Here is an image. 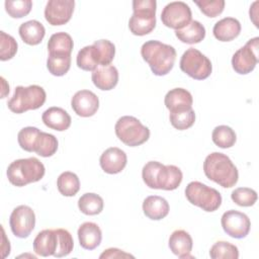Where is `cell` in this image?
Segmentation results:
<instances>
[{
  "mask_svg": "<svg viewBox=\"0 0 259 259\" xmlns=\"http://www.w3.org/2000/svg\"><path fill=\"white\" fill-rule=\"evenodd\" d=\"M142 178L152 189L174 190L181 184L183 174L175 165H163L157 161H150L143 167Z\"/></svg>",
  "mask_w": 259,
  "mask_h": 259,
  "instance_id": "obj_1",
  "label": "cell"
},
{
  "mask_svg": "<svg viewBox=\"0 0 259 259\" xmlns=\"http://www.w3.org/2000/svg\"><path fill=\"white\" fill-rule=\"evenodd\" d=\"M203 172L209 180L224 188L235 186L239 179L237 167L227 155L220 152L206 156L203 162Z\"/></svg>",
  "mask_w": 259,
  "mask_h": 259,
  "instance_id": "obj_2",
  "label": "cell"
},
{
  "mask_svg": "<svg viewBox=\"0 0 259 259\" xmlns=\"http://www.w3.org/2000/svg\"><path fill=\"white\" fill-rule=\"evenodd\" d=\"M141 55L156 76H165L173 68L176 60L175 49L159 40H148L141 48Z\"/></svg>",
  "mask_w": 259,
  "mask_h": 259,
  "instance_id": "obj_3",
  "label": "cell"
},
{
  "mask_svg": "<svg viewBox=\"0 0 259 259\" xmlns=\"http://www.w3.org/2000/svg\"><path fill=\"white\" fill-rule=\"evenodd\" d=\"M45 173L44 164L34 157L11 162L6 172L9 182L17 187L39 181L45 176Z\"/></svg>",
  "mask_w": 259,
  "mask_h": 259,
  "instance_id": "obj_4",
  "label": "cell"
},
{
  "mask_svg": "<svg viewBox=\"0 0 259 259\" xmlns=\"http://www.w3.org/2000/svg\"><path fill=\"white\" fill-rule=\"evenodd\" d=\"M156 0H134V13L128 20V28L135 35H146L156 26Z\"/></svg>",
  "mask_w": 259,
  "mask_h": 259,
  "instance_id": "obj_5",
  "label": "cell"
},
{
  "mask_svg": "<svg viewBox=\"0 0 259 259\" xmlns=\"http://www.w3.org/2000/svg\"><path fill=\"white\" fill-rule=\"evenodd\" d=\"M47 99L46 91L38 85L27 87L17 86L14 94L8 100L7 106L14 113H23L27 110H34L44 105Z\"/></svg>",
  "mask_w": 259,
  "mask_h": 259,
  "instance_id": "obj_6",
  "label": "cell"
},
{
  "mask_svg": "<svg viewBox=\"0 0 259 259\" xmlns=\"http://www.w3.org/2000/svg\"><path fill=\"white\" fill-rule=\"evenodd\" d=\"M114 131L116 137L128 147L141 146L150 138V130L131 115L119 117L114 125Z\"/></svg>",
  "mask_w": 259,
  "mask_h": 259,
  "instance_id": "obj_7",
  "label": "cell"
},
{
  "mask_svg": "<svg viewBox=\"0 0 259 259\" xmlns=\"http://www.w3.org/2000/svg\"><path fill=\"white\" fill-rule=\"evenodd\" d=\"M185 196L187 200L202 210L211 212L217 210L222 204L221 193L199 181H192L185 188Z\"/></svg>",
  "mask_w": 259,
  "mask_h": 259,
  "instance_id": "obj_8",
  "label": "cell"
},
{
  "mask_svg": "<svg viewBox=\"0 0 259 259\" xmlns=\"http://www.w3.org/2000/svg\"><path fill=\"white\" fill-rule=\"evenodd\" d=\"M179 66L182 72L195 80L206 79L212 71L210 60L194 48H189L183 53Z\"/></svg>",
  "mask_w": 259,
  "mask_h": 259,
  "instance_id": "obj_9",
  "label": "cell"
},
{
  "mask_svg": "<svg viewBox=\"0 0 259 259\" xmlns=\"http://www.w3.org/2000/svg\"><path fill=\"white\" fill-rule=\"evenodd\" d=\"M259 37L251 38L247 44L239 49L232 58V67L236 73L246 75L251 73L258 63Z\"/></svg>",
  "mask_w": 259,
  "mask_h": 259,
  "instance_id": "obj_10",
  "label": "cell"
},
{
  "mask_svg": "<svg viewBox=\"0 0 259 259\" xmlns=\"http://www.w3.org/2000/svg\"><path fill=\"white\" fill-rule=\"evenodd\" d=\"M192 13L190 7L182 1L168 3L162 10L161 20L163 24L175 30L182 29L191 21Z\"/></svg>",
  "mask_w": 259,
  "mask_h": 259,
  "instance_id": "obj_11",
  "label": "cell"
},
{
  "mask_svg": "<svg viewBox=\"0 0 259 259\" xmlns=\"http://www.w3.org/2000/svg\"><path fill=\"white\" fill-rule=\"evenodd\" d=\"M9 225L14 236L21 239L27 238L35 226L34 211L28 205L16 206L10 214Z\"/></svg>",
  "mask_w": 259,
  "mask_h": 259,
  "instance_id": "obj_12",
  "label": "cell"
},
{
  "mask_svg": "<svg viewBox=\"0 0 259 259\" xmlns=\"http://www.w3.org/2000/svg\"><path fill=\"white\" fill-rule=\"evenodd\" d=\"M223 230L227 235L235 239L245 238L251 228V222L244 212L230 209L223 213L221 219Z\"/></svg>",
  "mask_w": 259,
  "mask_h": 259,
  "instance_id": "obj_13",
  "label": "cell"
},
{
  "mask_svg": "<svg viewBox=\"0 0 259 259\" xmlns=\"http://www.w3.org/2000/svg\"><path fill=\"white\" fill-rule=\"evenodd\" d=\"M74 7V0H50L45 8V18L54 26L66 24L72 17Z\"/></svg>",
  "mask_w": 259,
  "mask_h": 259,
  "instance_id": "obj_14",
  "label": "cell"
},
{
  "mask_svg": "<svg viewBox=\"0 0 259 259\" xmlns=\"http://www.w3.org/2000/svg\"><path fill=\"white\" fill-rule=\"evenodd\" d=\"M71 106L77 115L81 117H89L97 112L99 99L97 95L90 90H79L73 95Z\"/></svg>",
  "mask_w": 259,
  "mask_h": 259,
  "instance_id": "obj_15",
  "label": "cell"
},
{
  "mask_svg": "<svg viewBox=\"0 0 259 259\" xmlns=\"http://www.w3.org/2000/svg\"><path fill=\"white\" fill-rule=\"evenodd\" d=\"M127 157L124 151L117 147L106 149L100 156L99 164L101 169L107 174H117L126 166Z\"/></svg>",
  "mask_w": 259,
  "mask_h": 259,
  "instance_id": "obj_16",
  "label": "cell"
},
{
  "mask_svg": "<svg viewBox=\"0 0 259 259\" xmlns=\"http://www.w3.org/2000/svg\"><path fill=\"white\" fill-rule=\"evenodd\" d=\"M59 248V235L57 229L42 230L33 240V251L41 257L55 256Z\"/></svg>",
  "mask_w": 259,
  "mask_h": 259,
  "instance_id": "obj_17",
  "label": "cell"
},
{
  "mask_svg": "<svg viewBox=\"0 0 259 259\" xmlns=\"http://www.w3.org/2000/svg\"><path fill=\"white\" fill-rule=\"evenodd\" d=\"M91 79L98 89L108 91L116 86L118 82V71L113 65L99 66L92 72Z\"/></svg>",
  "mask_w": 259,
  "mask_h": 259,
  "instance_id": "obj_18",
  "label": "cell"
},
{
  "mask_svg": "<svg viewBox=\"0 0 259 259\" xmlns=\"http://www.w3.org/2000/svg\"><path fill=\"white\" fill-rule=\"evenodd\" d=\"M79 244L83 249L94 250L102 240V232L97 224L92 222L83 223L77 232Z\"/></svg>",
  "mask_w": 259,
  "mask_h": 259,
  "instance_id": "obj_19",
  "label": "cell"
},
{
  "mask_svg": "<svg viewBox=\"0 0 259 259\" xmlns=\"http://www.w3.org/2000/svg\"><path fill=\"white\" fill-rule=\"evenodd\" d=\"M41 119L46 126L58 132L68 130L72 121L70 114L65 109L57 106H52L45 110Z\"/></svg>",
  "mask_w": 259,
  "mask_h": 259,
  "instance_id": "obj_20",
  "label": "cell"
},
{
  "mask_svg": "<svg viewBox=\"0 0 259 259\" xmlns=\"http://www.w3.org/2000/svg\"><path fill=\"white\" fill-rule=\"evenodd\" d=\"M169 248L173 254L178 256L179 258H188L192 257L190 255L193 241L189 233L184 230H176L174 231L169 238L168 242Z\"/></svg>",
  "mask_w": 259,
  "mask_h": 259,
  "instance_id": "obj_21",
  "label": "cell"
},
{
  "mask_svg": "<svg viewBox=\"0 0 259 259\" xmlns=\"http://www.w3.org/2000/svg\"><path fill=\"white\" fill-rule=\"evenodd\" d=\"M167 109L172 111L192 108L193 98L191 93L184 88H174L167 92L164 98Z\"/></svg>",
  "mask_w": 259,
  "mask_h": 259,
  "instance_id": "obj_22",
  "label": "cell"
},
{
  "mask_svg": "<svg viewBox=\"0 0 259 259\" xmlns=\"http://www.w3.org/2000/svg\"><path fill=\"white\" fill-rule=\"evenodd\" d=\"M168 201L158 195H150L144 199L143 211L147 218L153 221H160L169 213Z\"/></svg>",
  "mask_w": 259,
  "mask_h": 259,
  "instance_id": "obj_23",
  "label": "cell"
},
{
  "mask_svg": "<svg viewBox=\"0 0 259 259\" xmlns=\"http://www.w3.org/2000/svg\"><path fill=\"white\" fill-rule=\"evenodd\" d=\"M241 32V23L234 17H225L219 20L212 28V33L220 41H230Z\"/></svg>",
  "mask_w": 259,
  "mask_h": 259,
  "instance_id": "obj_24",
  "label": "cell"
},
{
  "mask_svg": "<svg viewBox=\"0 0 259 259\" xmlns=\"http://www.w3.org/2000/svg\"><path fill=\"white\" fill-rule=\"evenodd\" d=\"M21 39L29 46H36L41 42L46 34L45 26L37 20H28L20 24L18 28Z\"/></svg>",
  "mask_w": 259,
  "mask_h": 259,
  "instance_id": "obj_25",
  "label": "cell"
},
{
  "mask_svg": "<svg viewBox=\"0 0 259 259\" xmlns=\"http://www.w3.org/2000/svg\"><path fill=\"white\" fill-rule=\"evenodd\" d=\"M175 35L184 44H198L205 37V27L199 21L191 20L182 29L175 30Z\"/></svg>",
  "mask_w": 259,
  "mask_h": 259,
  "instance_id": "obj_26",
  "label": "cell"
},
{
  "mask_svg": "<svg viewBox=\"0 0 259 259\" xmlns=\"http://www.w3.org/2000/svg\"><path fill=\"white\" fill-rule=\"evenodd\" d=\"M73 47H74V42L71 35L64 31H60L52 34L48 41L49 54L71 55Z\"/></svg>",
  "mask_w": 259,
  "mask_h": 259,
  "instance_id": "obj_27",
  "label": "cell"
},
{
  "mask_svg": "<svg viewBox=\"0 0 259 259\" xmlns=\"http://www.w3.org/2000/svg\"><path fill=\"white\" fill-rule=\"evenodd\" d=\"M58 150V140L57 138L49 133L41 132L36 138L33 152L38 156L48 158L53 156Z\"/></svg>",
  "mask_w": 259,
  "mask_h": 259,
  "instance_id": "obj_28",
  "label": "cell"
},
{
  "mask_svg": "<svg viewBox=\"0 0 259 259\" xmlns=\"http://www.w3.org/2000/svg\"><path fill=\"white\" fill-rule=\"evenodd\" d=\"M77 66L84 71H94L99 66V58L94 45L82 48L76 58Z\"/></svg>",
  "mask_w": 259,
  "mask_h": 259,
  "instance_id": "obj_29",
  "label": "cell"
},
{
  "mask_svg": "<svg viewBox=\"0 0 259 259\" xmlns=\"http://www.w3.org/2000/svg\"><path fill=\"white\" fill-rule=\"evenodd\" d=\"M57 187L62 195L68 197L74 196L80 189V180L75 173L65 171L58 177Z\"/></svg>",
  "mask_w": 259,
  "mask_h": 259,
  "instance_id": "obj_30",
  "label": "cell"
},
{
  "mask_svg": "<svg viewBox=\"0 0 259 259\" xmlns=\"http://www.w3.org/2000/svg\"><path fill=\"white\" fill-rule=\"evenodd\" d=\"M103 199L100 195L92 192L84 193L78 199V207L84 214L95 215L102 211L103 209Z\"/></svg>",
  "mask_w": 259,
  "mask_h": 259,
  "instance_id": "obj_31",
  "label": "cell"
},
{
  "mask_svg": "<svg viewBox=\"0 0 259 259\" xmlns=\"http://www.w3.org/2000/svg\"><path fill=\"white\" fill-rule=\"evenodd\" d=\"M71 67V55L66 54H49L47 68L49 72L57 77L64 76Z\"/></svg>",
  "mask_w": 259,
  "mask_h": 259,
  "instance_id": "obj_32",
  "label": "cell"
},
{
  "mask_svg": "<svg viewBox=\"0 0 259 259\" xmlns=\"http://www.w3.org/2000/svg\"><path fill=\"white\" fill-rule=\"evenodd\" d=\"M211 140L218 147L222 149H228L235 145L237 141V136L232 127L222 124L213 128L211 134Z\"/></svg>",
  "mask_w": 259,
  "mask_h": 259,
  "instance_id": "obj_33",
  "label": "cell"
},
{
  "mask_svg": "<svg viewBox=\"0 0 259 259\" xmlns=\"http://www.w3.org/2000/svg\"><path fill=\"white\" fill-rule=\"evenodd\" d=\"M169 119L173 127L184 131L191 127L195 121V112L192 108L170 112Z\"/></svg>",
  "mask_w": 259,
  "mask_h": 259,
  "instance_id": "obj_34",
  "label": "cell"
},
{
  "mask_svg": "<svg viewBox=\"0 0 259 259\" xmlns=\"http://www.w3.org/2000/svg\"><path fill=\"white\" fill-rule=\"evenodd\" d=\"M209 256L212 259H238L239 250L237 246L229 242L218 241L211 246Z\"/></svg>",
  "mask_w": 259,
  "mask_h": 259,
  "instance_id": "obj_35",
  "label": "cell"
},
{
  "mask_svg": "<svg viewBox=\"0 0 259 259\" xmlns=\"http://www.w3.org/2000/svg\"><path fill=\"white\" fill-rule=\"evenodd\" d=\"M5 10L12 18H21L26 16L31 8L32 1L31 0H6Z\"/></svg>",
  "mask_w": 259,
  "mask_h": 259,
  "instance_id": "obj_36",
  "label": "cell"
},
{
  "mask_svg": "<svg viewBox=\"0 0 259 259\" xmlns=\"http://www.w3.org/2000/svg\"><path fill=\"white\" fill-rule=\"evenodd\" d=\"M93 45L97 50L99 66L110 65L115 55V46L108 39H98Z\"/></svg>",
  "mask_w": 259,
  "mask_h": 259,
  "instance_id": "obj_37",
  "label": "cell"
},
{
  "mask_svg": "<svg viewBox=\"0 0 259 259\" xmlns=\"http://www.w3.org/2000/svg\"><path fill=\"white\" fill-rule=\"evenodd\" d=\"M232 200L239 206H252L256 202L257 192L248 187H238L231 193Z\"/></svg>",
  "mask_w": 259,
  "mask_h": 259,
  "instance_id": "obj_38",
  "label": "cell"
},
{
  "mask_svg": "<svg viewBox=\"0 0 259 259\" xmlns=\"http://www.w3.org/2000/svg\"><path fill=\"white\" fill-rule=\"evenodd\" d=\"M40 131L35 126H26L19 131L17 141L20 148L26 152H33L34 144Z\"/></svg>",
  "mask_w": 259,
  "mask_h": 259,
  "instance_id": "obj_39",
  "label": "cell"
},
{
  "mask_svg": "<svg viewBox=\"0 0 259 259\" xmlns=\"http://www.w3.org/2000/svg\"><path fill=\"white\" fill-rule=\"evenodd\" d=\"M17 42L13 36L0 31V60L8 61L17 53Z\"/></svg>",
  "mask_w": 259,
  "mask_h": 259,
  "instance_id": "obj_40",
  "label": "cell"
},
{
  "mask_svg": "<svg viewBox=\"0 0 259 259\" xmlns=\"http://www.w3.org/2000/svg\"><path fill=\"white\" fill-rule=\"evenodd\" d=\"M194 3L207 17H215L220 15L225 8L224 0H195Z\"/></svg>",
  "mask_w": 259,
  "mask_h": 259,
  "instance_id": "obj_41",
  "label": "cell"
},
{
  "mask_svg": "<svg viewBox=\"0 0 259 259\" xmlns=\"http://www.w3.org/2000/svg\"><path fill=\"white\" fill-rule=\"evenodd\" d=\"M59 235V248L54 257L61 258L68 256L74 248V241L69 231L65 229H57Z\"/></svg>",
  "mask_w": 259,
  "mask_h": 259,
  "instance_id": "obj_42",
  "label": "cell"
},
{
  "mask_svg": "<svg viewBox=\"0 0 259 259\" xmlns=\"http://www.w3.org/2000/svg\"><path fill=\"white\" fill-rule=\"evenodd\" d=\"M134 258L133 255L125 253L122 250H119L117 248H109L104 250V252L99 256V258Z\"/></svg>",
  "mask_w": 259,
  "mask_h": 259,
  "instance_id": "obj_43",
  "label": "cell"
}]
</instances>
